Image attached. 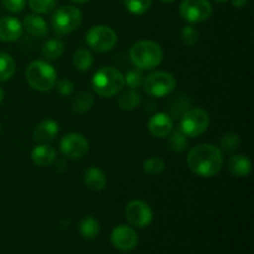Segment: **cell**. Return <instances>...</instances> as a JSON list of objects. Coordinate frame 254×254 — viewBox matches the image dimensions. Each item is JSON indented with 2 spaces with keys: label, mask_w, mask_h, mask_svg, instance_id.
Listing matches in <instances>:
<instances>
[{
  "label": "cell",
  "mask_w": 254,
  "mask_h": 254,
  "mask_svg": "<svg viewBox=\"0 0 254 254\" xmlns=\"http://www.w3.org/2000/svg\"><path fill=\"white\" fill-rule=\"evenodd\" d=\"M188 166L197 176L212 178L220 173L223 166L222 151L212 144L196 145L189 151Z\"/></svg>",
  "instance_id": "6da1fadb"
},
{
  "label": "cell",
  "mask_w": 254,
  "mask_h": 254,
  "mask_svg": "<svg viewBox=\"0 0 254 254\" xmlns=\"http://www.w3.org/2000/svg\"><path fill=\"white\" fill-rule=\"evenodd\" d=\"M130 60L139 69H153L163 61V49L160 45L150 40H141L131 46Z\"/></svg>",
  "instance_id": "7a4b0ae2"
},
{
  "label": "cell",
  "mask_w": 254,
  "mask_h": 254,
  "mask_svg": "<svg viewBox=\"0 0 254 254\" xmlns=\"http://www.w3.org/2000/svg\"><path fill=\"white\" fill-rule=\"evenodd\" d=\"M124 76L121 71L111 66L99 68L92 78V87L101 97L111 98L123 89Z\"/></svg>",
  "instance_id": "3957f363"
},
{
  "label": "cell",
  "mask_w": 254,
  "mask_h": 254,
  "mask_svg": "<svg viewBox=\"0 0 254 254\" xmlns=\"http://www.w3.org/2000/svg\"><path fill=\"white\" fill-rule=\"evenodd\" d=\"M57 72L46 61H32L26 68V79L30 86L40 92H49L55 87Z\"/></svg>",
  "instance_id": "277c9868"
},
{
  "label": "cell",
  "mask_w": 254,
  "mask_h": 254,
  "mask_svg": "<svg viewBox=\"0 0 254 254\" xmlns=\"http://www.w3.org/2000/svg\"><path fill=\"white\" fill-rule=\"evenodd\" d=\"M82 21V12L78 7L66 5L61 6L54 12L51 17L52 30L56 35H68L78 29Z\"/></svg>",
  "instance_id": "5b68a950"
},
{
  "label": "cell",
  "mask_w": 254,
  "mask_h": 254,
  "mask_svg": "<svg viewBox=\"0 0 254 254\" xmlns=\"http://www.w3.org/2000/svg\"><path fill=\"white\" fill-rule=\"evenodd\" d=\"M210 126L208 113L202 108H192L183 114L180 130L189 138H197L205 133Z\"/></svg>",
  "instance_id": "8992f818"
},
{
  "label": "cell",
  "mask_w": 254,
  "mask_h": 254,
  "mask_svg": "<svg viewBox=\"0 0 254 254\" xmlns=\"http://www.w3.org/2000/svg\"><path fill=\"white\" fill-rule=\"evenodd\" d=\"M176 83L178 82L175 77L169 72L155 71L144 78L143 87L145 93H148L149 96L161 98L170 94L175 89Z\"/></svg>",
  "instance_id": "52a82bcc"
},
{
  "label": "cell",
  "mask_w": 254,
  "mask_h": 254,
  "mask_svg": "<svg viewBox=\"0 0 254 254\" xmlns=\"http://www.w3.org/2000/svg\"><path fill=\"white\" fill-rule=\"evenodd\" d=\"M87 45L96 52H108L117 45L118 37L112 27L106 25H97L88 30L86 35Z\"/></svg>",
  "instance_id": "ba28073f"
},
{
  "label": "cell",
  "mask_w": 254,
  "mask_h": 254,
  "mask_svg": "<svg viewBox=\"0 0 254 254\" xmlns=\"http://www.w3.org/2000/svg\"><path fill=\"white\" fill-rule=\"evenodd\" d=\"M179 12L185 21L198 24L206 21L212 15V5L208 0H183Z\"/></svg>",
  "instance_id": "9c48e42d"
},
{
  "label": "cell",
  "mask_w": 254,
  "mask_h": 254,
  "mask_svg": "<svg viewBox=\"0 0 254 254\" xmlns=\"http://www.w3.org/2000/svg\"><path fill=\"white\" fill-rule=\"evenodd\" d=\"M60 150L68 159H81L88 153L89 143L82 134L69 133L60 141Z\"/></svg>",
  "instance_id": "30bf717a"
},
{
  "label": "cell",
  "mask_w": 254,
  "mask_h": 254,
  "mask_svg": "<svg viewBox=\"0 0 254 254\" xmlns=\"http://www.w3.org/2000/svg\"><path fill=\"white\" fill-rule=\"evenodd\" d=\"M126 218L131 226L144 228L153 221V211L144 201L134 200L126 206Z\"/></svg>",
  "instance_id": "8fae6325"
},
{
  "label": "cell",
  "mask_w": 254,
  "mask_h": 254,
  "mask_svg": "<svg viewBox=\"0 0 254 254\" xmlns=\"http://www.w3.org/2000/svg\"><path fill=\"white\" fill-rule=\"evenodd\" d=\"M112 245L119 251L128 252L134 250L138 245V235L131 227L126 225L117 226L111 235Z\"/></svg>",
  "instance_id": "7c38bea8"
},
{
  "label": "cell",
  "mask_w": 254,
  "mask_h": 254,
  "mask_svg": "<svg viewBox=\"0 0 254 254\" xmlns=\"http://www.w3.org/2000/svg\"><path fill=\"white\" fill-rule=\"evenodd\" d=\"M174 127V121L169 114L156 113L150 118L148 123V129L156 138H165L171 133Z\"/></svg>",
  "instance_id": "4fadbf2b"
},
{
  "label": "cell",
  "mask_w": 254,
  "mask_h": 254,
  "mask_svg": "<svg viewBox=\"0 0 254 254\" xmlns=\"http://www.w3.org/2000/svg\"><path fill=\"white\" fill-rule=\"evenodd\" d=\"M22 34V25L16 17H0V40L4 42H12L20 39Z\"/></svg>",
  "instance_id": "5bb4252c"
},
{
  "label": "cell",
  "mask_w": 254,
  "mask_h": 254,
  "mask_svg": "<svg viewBox=\"0 0 254 254\" xmlns=\"http://www.w3.org/2000/svg\"><path fill=\"white\" fill-rule=\"evenodd\" d=\"M59 134V124L52 119H45L40 122L34 129V140L40 144H46L54 140Z\"/></svg>",
  "instance_id": "9a60e30c"
},
{
  "label": "cell",
  "mask_w": 254,
  "mask_h": 254,
  "mask_svg": "<svg viewBox=\"0 0 254 254\" xmlns=\"http://www.w3.org/2000/svg\"><path fill=\"white\" fill-rule=\"evenodd\" d=\"M31 159L37 166H45L51 165L56 159V150L54 146L49 145V144H39L35 146L31 151Z\"/></svg>",
  "instance_id": "2e32d148"
},
{
  "label": "cell",
  "mask_w": 254,
  "mask_h": 254,
  "mask_svg": "<svg viewBox=\"0 0 254 254\" xmlns=\"http://www.w3.org/2000/svg\"><path fill=\"white\" fill-rule=\"evenodd\" d=\"M228 170L236 178H246L252 171V161L242 154H237L228 159Z\"/></svg>",
  "instance_id": "e0dca14e"
},
{
  "label": "cell",
  "mask_w": 254,
  "mask_h": 254,
  "mask_svg": "<svg viewBox=\"0 0 254 254\" xmlns=\"http://www.w3.org/2000/svg\"><path fill=\"white\" fill-rule=\"evenodd\" d=\"M24 27L31 36L35 37H45L49 34V27H47L46 21L41 16L36 14L26 15L24 19Z\"/></svg>",
  "instance_id": "ac0fdd59"
},
{
  "label": "cell",
  "mask_w": 254,
  "mask_h": 254,
  "mask_svg": "<svg viewBox=\"0 0 254 254\" xmlns=\"http://www.w3.org/2000/svg\"><path fill=\"white\" fill-rule=\"evenodd\" d=\"M84 184L89 190L93 191H101L106 188L107 179L106 174L101 170L99 168L92 166L84 174Z\"/></svg>",
  "instance_id": "d6986e66"
},
{
  "label": "cell",
  "mask_w": 254,
  "mask_h": 254,
  "mask_svg": "<svg viewBox=\"0 0 254 254\" xmlns=\"http://www.w3.org/2000/svg\"><path fill=\"white\" fill-rule=\"evenodd\" d=\"M64 51V44L60 39L47 40L41 49L42 56L46 60L54 61V60L60 59Z\"/></svg>",
  "instance_id": "ffe728a7"
},
{
  "label": "cell",
  "mask_w": 254,
  "mask_h": 254,
  "mask_svg": "<svg viewBox=\"0 0 254 254\" xmlns=\"http://www.w3.org/2000/svg\"><path fill=\"white\" fill-rule=\"evenodd\" d=\"M99 231H101V226L99 222L92 216H87L79 223V232L81 236L86 240H94L98 237Z\"/></svg>",
  "instance_id": "44dd1931"
},
{
  "label": "cell",
  "mask_w": 254,
  "mask_h": 254,
  "mask_svg": "<svg viewBox=\"0 0 254 254\" xmlns=\"http://www.w3.org/2000/svg\"><path fill=\"white\" fill-rule=\"evenodd\" d=\"M16 71L14 59L6 52H0V81L5 82L11 78Z\"/></svg>",
  "instance_id": "7402d4cb"
},
{
  "label": "cell",
  "mask_w": 254,
  "mask_h": 254,
  "mask_svg": "<svg viewBox=\"0 0 254 254\" xmlns=\"http://www.w3.org/2000/svg\"><path fill=\"white\" fill-rule=\"evenodd\" d=\"M141 97L136 89H129L119 97L118 104L123 111H133L140 104Z\"/></svg>",
  "instance_id": "603a6c76"
},
{
  "label": "cell",
  "mask_w": 254,
  "mask_h": 254,
  "mask_svg": "<svg viewBox=\"0 0 254 254\" xmlns=\"http://www.w3.org/2000/svg\"><path fill=\"white\" fill-rule=\"evenodd\" d=\"M94 97L89 92H82L72 101V109L74 113L83 114L93 107Z\"/></svg>",
  "instance_id": "cb8c5ba5"
},
{
  "label": "cell",
  "mask_w": 254,
  "mask_h": 254,
  "mask_svg": "<svg viewBox=\"0 0 254 254\" xmlns=\"http://www.w3.org/2000/svg\"><path fill=\"white\" fill-rule=\"evenodd\" d=\"M73 64L79 71H88L93 64V56L88 50L81 47L73 54Z\"/></svg>",
  "instance_id": "d4e9b609"
},
{
  "label": "cell",
  "mask_w": 254,
  "mask_h": 254,
  "mask_svg": "<svg viewBox=\"0 0 254 254\" xmlns=\"http://www.w3.org/2000/svg\"><path fill=\"white\" fill-rule=\"evenodd\" d=\"M169 135L170 136L168 139V146L170 150L176 151V153L185 150V148L188 146V136L183 131L175 130L169 134Z\"/></svg>",
  "instance_id": "484cf974"
},
{
  "label": "cell",
  "mask_w": 254,
  "mask_h": 254,
  "mask_svg": "<svg viewBox=\"0 0 254 254\" xmlns=\"http://www.w3.org/2000/svg\"><path fill=\"white\" fill-rule=\"evenodd\" d=\"M153 0H123L127 10L133 15H143L150 9Z\"/></svg>",
  "instance_id": "4316f807"
},
{
  "label": "cell",
  "mask_w": 254,
  "mask_h": 254,
  "mask_svg": "<svg viewBox=\"0 0 254 254\" xmlns=\"http://www.w3.org/2000/svg\"><path fill=\"white\" fill-rule=\"evenodd\" d=\"M57 0H29V6L36 14L51 12L56 6Z\"/></svg>",
  "instance_id": "83f0119b"
},
{
  "label": "cell",
  "mask_w": 254,
  "mask_h": 254,
  "mask_svg": "<svg viewBox=\"0 0 254 254\" xmlns=\"http://www.w3.org/2000/svg\"><path fill=\"white\" fill-rule=\"evenodd\" d=\"M143 168L145 173L150 174V175H156V174L163 173L165 169V161L158 156H151V158L146 159L143 164Z\"/></svg>",
  "instance_id": "f1b7e54d"
},
{
  "label": "cell",
  "mask_w": 254,
  "mask_h": 254,
  "mask_svg": "<svg viewBox=\"0 0 254 254\" xmlns=\"http://www.w3.org/2000/svg\"><path fill=\"white\" fill-rule=\"evenodd\" d=\"M220 146L225 151H235L241 146V138L236 133H228L222 136Z\"/></svg>",
  "instance_id": "f546056e"
},
{
  "label": "cell",
  "mask_w": 254,
  "mask_h": 254,
  "mask_svg": "<svg viewBox=\"0 0 254 254\" xmlns=\"http://www.w3.org/2000/svg\"><path fill=\"white\" fill-rule=\"evenodd\" d=\"M198 37H200V32L196 27L191 26V25H188L181 30V41L188 47L193 46L198 41Z\"/></svg>",
  "instance_id": "4dcf8cb0"
},
{
  "label": "cell",
  "mask_w": 254,
  "mask_h": 254,
  "mask_svg": "<svg viewBox=\"0 0 254 254\" xmlns=\"http://www.w3.org/2000/svg\"><path fill=\"white\" fill-rule=\"evenodd\" d=\"M124 82L127 83V86L130 89H136L143 84L144 82V76L141 69H133V71H129L127 73V76L124 77Z\"/></svg>",
  "instance_id": "1f68e13d"
},
{
  "label": "cell",
  "mask_w": 254,
  "mask_h": 254,
  "mask_svg": "<svg viewBox=\"0 0 254 254\" xmlns=\"http://www.w3.org/2000/svg\"><path fill=\"white\" fill-rule=\"evenodd\" d=\"M1 2L5 9L11 12L22 11L26 5V0H1Z\"/></svg>",
  "instance_id": "d6a6232c"
},
{
  "label": "cell",
  "mask_w": 254,
  "mask_h": 254,
  "mask_svg": "<svg viewBox=\"0 0 254 254\" xmlns=\"http://www.w3.org/2000/svg\"><path fill=\"white\" fill-rule=\"evenodd\" d=\"M55 84H56L57 91L62 96H69V94H72V92L74 89V84L69 79H60Z\"/></svg>",
  "instance_id": "836d02e7"
},
{
  "label": "cell",
  "mask_w": 254,
  "mask_h": 254,
  "mask_svg": "<svg viewBox=\"0 0 254 254\" xmlns=\"http://www.w3.org/2000/svg\"><path fill=\"white\" fill-rule=\"evenodd\" d=\"M248 2V0H232L233 6L236 7H243Z\"/></svg>",
  "instance_id": "e575fe53"
},
{
  "label": "cell",
  "mask_w": 254,
  "mask_h": 254,
  "mask_svg": "<svg viewBox=\"0 0 254 254\" xmlns=\"http://www.w3.org/2000/svg\"><path fill=\"white\" fill-rule=\"evenodd\" d=\"M71 1L77 2V4H84V2H88L91 1V0H71Z\"/></svg>",
  "instance_id": "d590c367"
},
{
  "label": "cell",
  "mask_w": 254,
  "mask_h": 254,
  "mask_svg": "<svg viewBox=\"0 0 254 254\" xmlns=\"http://www.w3.org/2000/svg\"><path fill=\"white\" fill-rule=\"evenodd\" d=\"M2 99H4V91H2V88L0 87V103L2 102Z\"/></svg>",
  "instance_id": "8d00e7d4"
},
{
  "label": "cell",
  "mask_w": 254,
  "mask_h": 254,
  "mask_svg": "<svg viewBox=\"0 0 254 254\" xmlns=\"http://www.w3.org/2000/svg\"><path fill=\"white\" fill-rule=\"evenodd\" d=\"M213 1H216V2H226V1H228V0H213Z\"/></svg>",
  "instance_id": "74e56055"
},
{
  "label": "cell",
  "mask_w": 254,
  "mask_h": 254,
  "mask_svg": "<svg viewBox=\"0 0 254 254\" xmlns=\"http://www.w3.org/2000/svg\"><path fill=\"white\" fill-rule=\"evenodd\" d=\"M160 1H163V2H173V1H175V0H160Z\"/></svg>",
  "instance_id": "f35d334b"
},
{
  "label": "cell",
  "mask_w": 254,
  "mask_h": 254,
  "mask_svg": "<svg viewBox=\"0 0 254 254\" xmlns=\"http://www.w3.org/2000/svg\"><path fill=\"white\" fill-rule=\"evenodd\" d=\"M0 130H1V126H0Z\"/></svg>",
  "instance_id": "ab89813d"
}]
</instances>
